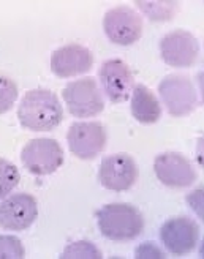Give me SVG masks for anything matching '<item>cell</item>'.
I'll return each instance as SVG.
<instances>
[{
    "label": "cell",
    "mask_w": 204,
    "mask_h": 259,
    "mask_svg": "<svg viewBox=\"0 0 204 259\" xmlns=\"http://www.w3.org/2000/svg\"><path fill=\"white\" fill-rule=\"evenodd\" d=\"M18 119L22 128L30 132H51L63 120V109L54 92L35 89L27 92L18 106Z\"/></svg>",
    "instance_id": "6da1fadb"
},
{
    "label": "cell",
    "mask_w": 204,
    "mask_h": 259,
    "mask_svg": "<svg viewBox=\"0 0 204 259\" xmlns=\"http://www.w3.org/2000/svg\"><path fill=\"white\" fill-rule=\"evenodd\" d=\"M97 225L106 239L127 242L136 239L144 229V218L136 207L125 202L106 204L97 212Z\"/></svg>",
    "instance_id": "7a4b0ae2"
},
{
    "label": "cell",
    "mask_w": 204,
    "mask_h": 259,
    "mask_svg": "<svg viewBox=\"0 0 204 259\" xmlns=\"http://www.w3.org/2000/svg\"><path fill=\"white\" fill-rule=\"evenodd\" d=\"M62 95L68 112L74 117H95L105 109L103 95L94 77H83L68 82Z\"/></svg>",
    "instance_id": "3957f363"
},
{
    "label": "cell",
    "mask_w": 204,
    "mask_h": 259,
    "mask_svg": "<svg viewBox=\"0 0 204 259\" xmlns=\"http://www.w3.org/2000/svg\"><path fill=\"white\" fill-rule=\"evenodd\" d=\"M21 161L33 176L54 174L63 164V150L56 139L36 138L22 147Z\"/></svg>",
    "instance_id": "277c9868"
},
{
    "label": "cell",
    "mask_w": 204,
    "mask_h": 259,
    "mask_svg": "<svg viewBox=\"0 0 204 259\" xmlns=\"http://www.w3.org/2000/svg\"><path fill=\"white\" fill-rule=\"evenodd\" d=\"M158 94L173 117H184L198 106V92L184 74H168L158 84Z\"/></svg>",
    "instance_id": "5b68a950"
},
{
    "label": "cell",
    "mask_w": 204,
    "mask_h": 259,
    "mask_svg": "<svg viewBox=\"0 0 204 259\" xmlns=\"http://www.w3.org/2000/svg\"><path fill=\"white\" fill-rule=\"evenodd\" d=\"M103 29L112 43L130 46L143 35V18L130 7H116L106 11Z\"/></svg>",
    "instance_id": "8992f818"
},
{
    "label": "cell",
    "mask_w": 204,
    "mask_h": 259,
    "mask_svg": "<svg viewBox=\"0 0 204 259\" xmlns=\"http://www.w3.org/2000/svg\"><path fill=\"white\" fill-rule=\"evenodd\" d=\"M67 142L78 158L94 160L106 147V130L98 122H74L67 133Z\"/></svg>",
    "instance_id": "52a82bcc"
},
{
    "label": "cell",
    "mask_w": 204,
    "mask_h": 259,
    "mask_svg": "<svg viewBox=\"0 0 204 259\" xmlns=\"http://www.w3.org/2000/svg\"><path fill=\"white\" fill-rule=\"evenodd\" d=\"M161 60L174 68H188L195 65L199 56V43L193 33L174 30L160 40Z\"/></svg>",
    "instance_id": "ba28073f"
},
{
    "label": "cell",
    "mask_w": 204,
    "mask_h": 259,
    "mask_svg": "<svg viewBox=\"0 0 204 259\" xmlns=\"http://www.w3.org/2000/svg\"><path fill=\"white\" fill-rule=\"evenodd\" d=\"M163 247L174 256H185L193 251L199 240V226L188 217H176L160 228Z\"/></svg>",
    "instance_id": "9c48e42d"
},
{
    "label": "cell",
    "mask_w": 204,
    "mask_h": 259,
    "mask_svg": "<svg viewBox=\"0 0 204 259\" xmlns=\"http://www.w3.org/2000/svg\"><path fill=\"white\" fill-rule=\"evenodd\" d=\"M138 179L135 160L127 153H114L106 157L98 166V182L111 191L130 190Z\"/></svg>",
    "instance_id": "30bf717a"
},
{
    "label": "cell",
    "mask_w": 204,
    "mask_h": 259,
    "mask_svg": "<svg viewBox=\"0 0 204 259\" xmlns=\"http://www.w3.org/2000/svg\"><path fill=\"white\" fill-rule=\"evenodd\" d=\"M38 217V202L29 193H15L0 202V228L25 231Z\"/></svg>",
    "instance_id": "8fae6325"
},
{
    "label": "cell",
    "mask_w": 204,
    "mask_h": 259,
    "mask_svg": "<svg viewBox=\"0 0 204 259\" xmlns=\"http://www.w3.org/2000/svg\"><path fill=\"white\" fill-rule=\"evenodd\" d=\"M98 77L105 95L111 103H124L130 98L135 87V77L132 70L124 60H106L98 70Z\"/></svg>",
    "instance_id": "7c38bea8"
},
{
    "label": "cell",
    "mask_w": 204,
    "mask_h": 259,
    "mask_svg": "<svg viewBox=\"0 0 204 259\" xmlns=\"http://www.w3.org/2000/svg\"><path fill=\"white\" fill-rule=\"evenodd\" d=\"M154 171L163 185L171 188H187L195 184L196 171L182 153L165 152L157 155L154 161Z\"/></svg>",
    "instance_id": "4fadbf2b"
},
{
    "label": "cell",
    "mask_w": 204,
    "mask_h": 259,
    "mask_svg": "<svg viewBox=\"0 0 204 259\" xmlns=\"http://www.w3.org/2000/svg\"><path fill=\"white\" fill-rule=\"evenodd\" d=\"M94 65L92 51L81 45H67L54 51L51 57V70L59 77L68 79L89 73Z\"/></svg>",
    "instance_id": "5bb4252c"
},
{
    "label": "cell",
    "mask_w": 204,
    "mask_h": 259,
    "mask_svg": "<svg viewBox=\"0 0 204 259\" xmlns=\"http://www.w3.org/2000/svg\"><path fill=\"white\" fill-rule=\"evenodd\" d=\"M132 115L144 125L155 123L161 117V106L154 92L144 84H138L132 90Z\"/></svg>",
    "instance_id": "9a60e30c"
},
{
    "label": "cell",
    "mask_w": 204,
    "mask_h": 259,
    "mask_svg": "<svg viewBox=\"0 0 204 259\" xmlns=\"http://www.w3.org/2000/svg\"><path fill=\"white\" fill-rule=\"evenodd\" d=\"M21 176L18 167L7 158H0V199H5L19 184Z\"/></svg>",
    "instance_id": "2e32d148"
},
{
    "label": "cell",
    "mask_w": 204,
    "mask_h": 259,
    "mask_svg": "<svg viewBox=\"0 0 204 259\" xmlns=\"http://www.w3.org/2000/svg\"><path fill=\"white\" fill-rule=\"evenodd\" d=\"M150 21H170L173 19L176 10L179 8L177 2H136Z\"/></svg>",
    "instance_id": "e0dca14e"
},
{
    "label": "cell",
    "mask_w": 204,
    "mask_h": 259,
    "mask_svg": "<svg viewBox=\"0 0 204 259\" xmlns=\"http://www.w3.org/2000/svg\"><path fill=\"white\" fill-rule=\"evenodd\" d=\"M101 257H103L101 251L89 240L73 242L60 254V259H101Z\"/></svg>",
    "instance_id": "ac0fdd59"
},
{
    "label": "cell",
    "mask_w": 204,
    "mask_h": 259,
    "mask_svg": "<svg viewBox=\"0 0 204 259\" xmlns=\"http://www.w3.org/2000/svg\"><path fill=\"white\" fill-rule=\"evenodd\" d=\"M19 90L16 82L8 76H0V114L8 112L16 103Z\"/></svg>",
    "instance_id": "d6986e66"
},
{
    "label": "cell",
    "mask_w": 204,
    "mask_h": 259,
    "mask_svg": "<svg viewBox=\"0 0 204 259\" xmlns=\"http://www.w3.org/2000/svg\"><path fill=\"white\" fill-rule=\"evenodd\" d=\"M24 257V247L15 236H0V259Z\"/></svg>",
    "instance_id": "ffe728a7"
},
{
    "label": "cell",
    "mask_w": 204,
    "mask_h": 259,
    "mask_svg": "<svg viewBox=\"0 0 204 259\" xmlns=\"http://www.w3.org/2000/svg\"><path fill=\"white\" fill-rule=\"evenodd\" d=\"M135 257L138 259H144V257H165L163 251L155 247V245H152L150 242H144L143 245H139L135 250Z\"/></svg>",
    "instance_id": "44dd1931"
}]
</instances>
